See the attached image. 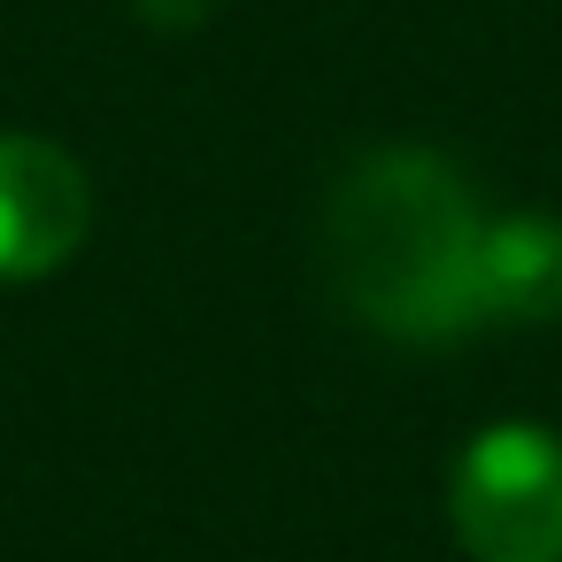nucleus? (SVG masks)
Returning <instances> with one entry per match:
<instances>
[{
  "mask_svg": "<svg viewBox=\"0 0 562 562\" xmlns=\"http://www.w3.org/2000/svg\"><path fill=\"white\" fill-rule=\"evenodd\" d=\"M477 193L447 155L378 147L324 201V278L339 308L385 339L447 347L477 324Z\"/></svg>",
  "mask_w": 562,
  "mask_h": 562,
  "instance_id": "1",
  "label": "nucleus"
},
{
  "mask_svg": "<svg viewBox=\"0 0 562 562\" xmlns=\"http://www.w3.org/2000/svg\"><path fill=\"white\" fill-rule=\"evenodd\" d=\"M447 516L470 562H562V439L539 424H485L454 454Z\"/></svg>",
  "mask_w": 562,
  "mask_h": 562,
  "instance_id": "2",
  "label": "nucleus"
},
{
  "mask_svg": "<svg viewBox=\"0 0 562 562\" xmlns=\"http://www.w3.org/2000/svg\"><path fill=\"white\" fill-rule=\"evenodd\" d=\"M93 224V186L70 147L40 132H0V285L55 278Z\"/></svg>",
  "mask_w": 562,
  "mask_h": 562,
  "instance_id": "3",
  "label": "nucleus"
},
{
  "mask_svg": "<svg viewBox=\"0 0 562 562\" xmlns=\"http://www.w3.org/2000/svg\"><path fill=\"white\" fill-rule=\"evenodd\" d=\"M477 324H562V224L493 216L477 239Z\"/></svg>",
  "mask_w": 562,
  "mask_h": 562,
  "instance_id": "4",
  "label": "nucleus"
}]
</instances>
